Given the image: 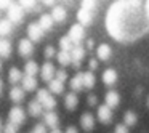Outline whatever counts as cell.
Segmentation results:
<instances>
[{
	"instance_id": "cell-41",
	"label": "cell",
	"mask_w": 149,
	"mask_h": 133,
	"mask_svg": "<svg viewBox=\"0 0 149 133\" xmlns=\"http://www.w3.org/2000/svg\"><path fill=\"white\" fill-rule=\"evenodd\" d=\"M88 104H90V106L96 104V95H90V96H88Z\"/></svg>"
},
{
	"instance_id": "cell-11",
	"label": "cell",
	"mask_w": 149,
	"mask_h": 133,
	"mask_svg": "<svg viewBox=\"0 0 149 133\" xmlns=\"http://www.w3.org/2000/svg\"><path fill=\"white\" fill-rule=\"evenodd\" d=\"M43 104L40 103L39 100H32L29 103V106H27V111H29V114L32 117H39V116H42V112H43Z\"/></svg>"
},
{
	"instance_id": "cell-31",
	"label": "cell",
	"mask_w": 149,
	"mask_h": 133,
	"mask_svg": "<svg viewBox=\"0 0 149 133\" xmlns=\"http://www.w3.org/2000/svg\"><path fill=\"white\" fill-rule=\"evenodd\" d=\"M24 72H26L27 75H36L37 72H39V66H37L36 61H27L26 64H24Z\"/></svg>"
},
{
	"instance_id": "cell-20",
	"label": "cell",
	"mask_w": 149,
	"mask_h": 133,
	"mask_svg": "<svg viewBox=\"0 0 149 133\" xmlns=\"http://www.w3.org/2000/svg\"><path fill=\"white\" fill-rule=\"evenodd\" d=\"M111 55H112V52H111V47L107 45V43H101V45L98 47V58L100 59L107 61V59L111 58Z\"/></svg>"
},
{
	"instance_id": "cell-8",
	"label": "cell",
	"mask_w": 149,
	"mask_h": 133,
	"mask_svg": "<svg viewBox=\"0 0 149 133\" xmlns=\"http://www.w3.org/2000/svg\"><path fill=\"white\" fill-rule=\"evenodd\" d=\"M32 52H34L32 40H31V39H23V40H19V43H18V53H19L21 56H29Z\"/></svg>"
},
{
	"instance_id": "cell-39",
	"label": "cell",
	"mask_w": 149,
	"mask_h": 133,
	"mask_svg": "<svg viewBox=\"0 0 149 133\" xmlns=\"http://www.w3.org/2000/svg\"><path fill=\"white\" fill-rule=\"evenodd\" d=\"M13 3V0H0V10H8Z\"/></svg>"
},
{
	"instance_id": "cell-47",
	"label": "cell",
	"mask_w": 149,
	"mask_h": 133,
	"mask_svg": "<svg viewBox=\"0 0 149 133\" xmlns=\"http://www.w3.org/2000/svg\"><path fill=\"white\" fill-rule=\"evenodd\" d=\"M3 130V125H2V119H0V132Z\"/></svg>"
},
{
	"instance_id": "cell-13",
	"label": "cell",
	"mask_w": 149,
	"mask_h": 133,
	"mask_svg": "<svg viewBox=\"0 0 149 133\" xmlns=\"http://www.w3.org/2000/svg\"><path fill=\"white\" fill-rule=\"evenodd\" d=\"M71 55H72V64L74 66H79L84 59V55H85V50L82 48L80 45H75L74 48L71 50Z\"/></svg>"
},
{
	"instance_id": "cell-18",
	"label": "cell",
	"mask_w": 149,
	"mask_h": 133,
	"mask_svg": "<svg viewBox=\"0 0 149 133\" xmlns=\"http://www.w3.org/2000/svg\"><path fill=\"white\" fill-rule=\"evenodd\" d=\"M8 80H10V84L18 85L21 80H23V72H21L18 68H11L10 71H8Z\"/></svg>"
},
{
	"instance_id": "cell-23",
	"label": "cell",
	"mask_w": 149,
	"mask_h": 133,
	"mask_svg": "<svg viewBox=\"0 0 149 133\" xmlns=\"http://www.w3.org/2000/svg\"><path fill=\"white\" fill-rule=\"evenodd\" d=\"M53 23H55V19L52 15H42L39 19V24L43 27V31H50L53 27Z\"/></svg>"
},
{
	"instance_id": "cell-27",
	"label": "cell",
	"mask_w": 149,
	"mask_h": 133,
	"mask_svg": "<svg viewBox=\"0 0 149 133\" xmlns=\"http://www.w3.org/2000/svg\"><path fill=\"white\" fill-rule=\"evenodd\" d=\"M79 100L77 96H75V93H68L64 96V106L68 107V109H74L75 106H77Z\"/></svg>"
},
{
	"instance_id": "cell-10",
	"label": "cell",
	"mask_w": 149,
	"mask_h": 133,
	"mask_svg": "<svg viewBox=\"0 0 149 133\" xmlns=\"http://www.w3.org/2000/svg\"><path fill=\"white\" fill-rule=\"evenodd\" d=\"M80 127L85 130V132H90V130H93V127H95L93 114H90V112L82 114V117H80Z\"/></svg>"
},
{
	"instance_id": "cell-36",
	"label": "cell",
	"mask_w": 149,
	"mask_h": 133,
	"mask_svg": "<svg viewBox=\"0 0 149 133\" xmlns=\"http://www.w3.org/2000/svg\"><path fill=\"white\" fill-rule=\"evenodd\" d=\"M96 5V0H82V8H87V10H91Z\"/></svg>"
},
{
	"instance_id": "cell-33",
	"label": "cell",
	"mask_w": 149,
	"mask_h": 133,
	"mask_svg": "<svg viewBox=\"0 0 149 133\" xmlns=\"http://www.w3.org/2000/svg\"><path fill=\"white\" fill-rule=\"evenodd\" d=\"M36 2L37 0H18V3H19L23 8H26V10H32V8H36Z\"/></svg>"
},
{
	"instance_id": "cell-44",
	"label": "cell",
	"mask_w": 149,
	"mask_h": 133,
	"mask_svg": "<svg viewBox=\"0 0 149 133\" xmlns=\"http://www.w3.org/2000/svg\"><path fill=\"white\" fill-rule=\"evenodd\" d=\"M45 5H48V7H52V5H55V0H42Z\"/></svg>"
},
{
	"instance_id": "cell-46",
	"label": "cell",
	"mask_w": 149,
	"mask_h": 133,
	"mask_svg": "<svg viewBox=\"0 0 149 133\" xmlns=\"http://www.w3.org/2000/svg\"><path fill=\"white\" fill-rule=\"evenodd\" d=\"M50 133H63V132L58 128V127H56V128H52V132H50Z\"/></svg>"
},
{
	"instance_id": "cell-4",
	"label": "cell",
	"mask_w": 149,
	"mask_h": 133,
	"mask_svg": "<svg viewBox=\"0 0 149 133\" xmlns=\"http://www.w3.org/2000/svg\"><path fill=\"white\" fill-rule=\"evenodd\" d=\"M23 16H24V11H23V7L16 2L11 3V7L8 8V19L11 23H21L23 21Z\"/></svg>"
},
{
	"instance_id": "cell-16",
	"label": "cell",
	"mask_w": 149,
	"mask_h": 133,
	"mask_svg": "<svg viewBox=\"0 0 149 133\" xmlns=\"http://www.w3.org/2000/svg\"><path fill=\"white\" fill-rule=\"evenodd\" d=\"M52 16H53V19H55L56 23H63V21L66 19V16H68L66 8L61 7V5H56V7L53 8V11H52Z\"/></svg>"
},
{
	"instance_id": "cell-45",
	"label": "cell",
	"mask_w": 149,
	"mask_h": 133,
	"mask_svg": "<svg viewBox=\"0 0 149 133\" xmlns=\"http://www.w3.org/2000/svg\"><path fill=\"white\" fill-rule=\"evenodd\" d=\"M146 11H148V19H149V0H146Z\"/></svg>"
},
{
	"instance_id": "cell-17",
	"label": "cell",
	"mask_w": 149,
	"mask_h": 133,
	"mask_svg": "<svg viewBox=\"0 0 149 133\" xmlns=\"http://www.w3.org/2000/svg\"><path fill=\"white\" fill-rule=\"evenodd\" d=\"M103 82L106 85H109V87H112L117 82V72L114 71V69H106V71L103 72Z\"/></svg>"
},
{
	"instance_id": "cell-1",
	"label": "cell",
	"mask_w": 149,
	"mask_h": 133,
	"mask_svg": "<svg viewBox=\"0 0 149 133\" xmlns=\"http://www.w3.org/2000/svg\"><path fill=\"white\" fill-rule=\"evenodd\" d=\"M104 26L116 42H136L149 31L146 5L141 0H116L107 8Z\"/></svg>"
},
{
	"instance_id": "cell-3",
	"label": "cell",
	"mask_w": 149,
	"mask_h": 133,
	"mask_svg": "<svg viewBox=\"0 0 149 133\" xmlns=\"http://www.w3.org/2000/svg\"><path fill=\"white\" fill-rule=\"evenodd\" d=\"M26 119V114H24V109L19 106H13L10 109V114H8V122L15 123V125H21Z\"/></svg>"
},
{
	"instance_id": "cell-5",
	"label": "cell",
	"mask_w": 149,
	"mask_h": 133,
	"mask_svg": "<svg viewBox=\"0 0 149 133\" xmlns=\"http://www.w3.org/2000/svg\"><path fill=\"white\" fill-rule=\"evenodd\" d=\"M27 36H29V39L32 40V42H39L43 37V27L40 26L39 23L29 24V27H27Z\"/></svg>"
},
{
	"instance_id": "cell-2",
	"label": "cell",
	"mask_w": 149,
	"mask_h": 133,
	"mask_svg": "<svg viewBox=\"0 0 149 133\" xmlns=\"http://www.w3.org/2000/svg\"><path fill=\"white\" fill-rule=\"evenodd\" d=\"M37 100L43 104V107H45L47 111H52L53 107L56 106V100L53 98V95L50 93L48 90H45V88L37 91Z\"/></svg>"
},
{
	"instance_id": "cell-48",
	"label": "cell",
	"mask_w": 149,
	"mask_h": 133,
	"mask_svg": "<svg viewBox=\"0 0 149 133\" xmlns=\"http://www.w3.org/2000/svg\"><path fill=\"white\" fill-rule=\"evenodd\" d=\"M0 93H2V80H0Z\"/></svg>"
},
{
	"instance_id": "cell-42",
	"label": "cell",
	"mask_w": 149,
	"mask_h": 133,
	"mask_svg": "<svg viewBox=\"0 0 149 133\" xmlns=\"http://www.w3.org/2000/svg\"><path fill=\"white\" fill-rule=\"evenodd\" d=\"M88 66H90V69H93V71H95V69L98 68V61H96V59H90V63H88Z\"/></svg>"
},
{
	"instance_id": "cell-49",
	"label": "cell",
	"mask_w": 149,
	"mask_h": 133,
	"mask_svg": "<svg viewBox=\"0 0 149 133\" xmlns=\"http://www.w3.org/2000/svg\"><path fill=\"white\" fill-rule=\"evenodd\" d=\"M148 106H149V96H148Z\"/></svg>"
},
{
	"instance_id": "cell-19",
	"label": "cell",
	"mask_w": 149,
	"mask_h": 133,
	"mask_svg": "<svg viewBox=\"0 0 149 133\" xmlns=\"http://www.w3.org/2000/svg\"><path fill=\"white\" fill-rule=\"evenodd\" d=\"M77 19L80 21V24L87 26V24L91 23V10H87V8H80L77 13Z\"/></svg>"
},
{
	"instance_id": "cell-6",
	"label": "cell",
	"mask_w": 149,
	"mask_h": 133,
	"mask_svg": "<svg viewBox=\"0 0 149 133\" xmlns=\"http://www.w3.org/2000/svg\"><path fill=\"white\" fill-rule=\"evenodd\" d=\"M69 37L74 40V43H79L82 39L85 37V29H84V24H74V26L69 29Z\"/></svg>"
},
{
	"instance_id": "cell-34",
	"label": "cell",
	"mask_w": 149,
	"mask_h": 133,
	"mask_svg": "<svg viewBox=\"0 0 149 133\" xmlns=\"http://www.w3.org/2000/svg\"><path fill=\"white\" fill-rule=\"evenodd\" d=\"M3 133H18V125H15V123L8 122L7 125L3 127Z\"/></svg>"
},
{
	"instance_id": "cell-7",
	"label": "cell",
	"mask_w": 149,
	"mask_h": 133,
	"mask_svg": "<svg viewBox=\"0 0 149 133\" xmlns=\"http://www.w3.org/2000/svg\"><path fill=\"white\" fill-rule=\"evenodd\" d=\"M55 74H56L55 66H53L50 61L43 63L42 69H40V75H42V79H43V80H45V82H50L53 77H55Z\"/></svg>"
},
{
	"instance_id": "cell-51",
	"label": "cell",
	"mask_w": 149,
	"mask_h": 133,
	"mask_svg": "<svg viewBox=\"0 0 149 133\" xmlns=\"http://www.w3.org/2000/svg\"><path fill=\"white\" fill-rule=\"evenodd\" d=\"M31 133H34V132H31Z\"/></svg>"
},
{
	"instance_id": "cell-32",
	"label": "cell",
	"mask_w": 149,
	"mask_h": 133,
	"mask_svg": "<svg viewBox=\"0 0 149 133\" xmlns=\"http://www.w3.org/2000/svg\"><path fill=\"white\" fill-rule=\"evenodd\" d=\"M11 32V21L0 19V36H8Z\"/></svg>"
},
{
	"instance_id": "cell-12",
	"label": "cell",
	"mask_w": 149,
	"mask_h": 133,
	"mask_svg": "<svg viewBox=\"0 0 149 133\" xmlns=\"http://www.w3.org/2000/svg\"><path fill=\"white\" fill-rule=\"evenodd\" d=\"M45 125L50 127V128H56L59 123V119H58V114L55 112V111H47L45 112Z\"/></svg>"
},
{
	"instance_id": "cell-50",
	"label": "cell",
	"mask_w": 149,
	"mask_h": 133,
	"mask_svg": "<svg viewBox=\"0 0 149 133\" xmlns=\"http://www.w3.org/2000/svg\"><path fill=\"white\" fill-rule=\"evenodd\" d=\"M0 69H2V63H0Z\"/></svg>"
},
{
	"instance_id": "cell-21",
	"label": "cell",
	"mask_w": 149,
	"mask_h": 133,
	"mask_svg": "<svg viewBox=\"0 0 149 133\" xmlns=\"http://www.w3.org/2000/svg\"><path fill=\"white\" fill-rule=\"evenodd\" d=\"M119 101H120V95L117 91H107L106 93V104L109 107L119 106Z\"/></svg>"
},
{
	"instance_id": "cell-9",
	"label": "cell",
	"mask_w": 149,
	"mask_h": 133,
	"mask_svg": "<svg viewBox=\"0 0 149 133\" xmlns=\"http://www.w3.org/2000/svg\"><path fill=\"white\" fill-rule=\"evenodd\" d=\"M111 109H112V107H109L107 104H101V106L98 107V119L103 123L111 122V119H112V111Z\"/></svg>"
},
{
	"instance_id": "cell-28",
	"label": "cell",
	"mask_w": 149,
	"mask_h": 133,
	"mask_svg": "<svg viewBox=\"0 0 149 133\" xmlns=\"http://www.w3.org/2000/svg\"><path fill=\"white\" fill-rule=\"evenodd\" d=\"M136 122H138V116L133 111H127L125 117H123V123L128 127H133V125H136Z\"/></svg>"
},
{
	"instance_id": "cell-26",
	"label": "cell",
	"mask_w": 149,
	"mask_h": 133,
	"mask_svg": "<svg viewBox=\"0 0 149 133\" xmlns=\"http://www.w3.org/2000/svg\"><path fill=\"white\" fill-rule=\"evenodd\" d=\"M11 53V43L8 40H0V56L2 58H8Z\"/></svg>"
},
{
	"instance_id": "cell-14",
	"label": "cell",
	"mask_w": 149,
	"mask_h": 133,
	"mask_svg": "<svg viewBox=\"0 0 149 133\" xmlns=\"http://www.w3.org/2000/svg\"><path fill=\"white\" fill-rule=\"evenodd\" d=\"M24 88L23 87H18V85H15L13 88L10 90V100L13 101V103H21V101L24 100Z\"/></svg>"
},
{
	"instance_id": "cell-38",
	"label": "cell",
	"mask_w": 149,
	"mask_h": 133,
	"mask_svg": "<svg viewBox=\"0 0 149 133\" xmlns=\"http://www.w3.org/2000/svg\"><path fill=\"white\" fill-rule=\"evenodd\" d=\"M34 133H47V127L43 125V123H37L36 127L32 128Z\"/></svg>"
},
{
	"instance_id": "cell-37",
	"label": "cell",
	"mask_w": 149,
	"mask_h": 133,
	"mask_svg": "<svg viewBox=\"0 0 149 133\" xmlns=\"http://www.w3.org/2000/svg\"><path fill=\"white\" fill-rule=\"evenodd\" d=\"M55 77H56V79H59L61 82H64L66 79H68V72H66L64 69H59V71H56Z\"/></svg>"
},
{
	"instance_id": "cell-29",
	"label": "cell",
	"mask_w": 149,
	"mask_h": 133,
	"mask_svg": "<svg viewBox=\"0 0 149 133\" xmlns=\"http://www.w3.org/2000/svg\"><path fill=\"white\" fill-rule=\"evenodd\" d=\"M59 47H61V50H66V52H71L72 48H74V40L71 39L69 36H66V37H63L61 40H59Z\"/></svg>"
},
{
	"instance_id": "cell-15",
	"label": "cell",
	"mask_w": 149,
	"mask_h": 133,
	"mask_svg": "<svg viewBox=\"0 0 149 133\" xmlns=\"http://www.w3.org/2000/svg\"><path fill=\"white\" fill-rule=\"evenodd\" d=\"M21 84H23V88L26 91H34L37 88V80H36V77L34 75H24L23 77V80H21Z\"/></svg>"
},
{
	"instance_id": "cell-25",
	"label": "cell",
	"mask_w": 149,
	"mask_h": 133,
	"mask_svg": "<svg viewBox=\"0 0 149 133\" xmlns=\"http://www.w3.org/2000/svg\"><path fill=\"white\" fill-rule=\"evenodd\" d=\"M71 88L74 91H79L84 88V74H75L71 79Z\"/></svg>"
},
{
	"instance_id": "cell-24",
	"label": "cell",
	"mask_w": 149,
	"mask_h": 133,
	"mask_svg": "<svg viewBox=\"0 0 149 133\" xmlns=\"http://www.w3.org/2000/svg\"><path fill=\"white\" fill-rule=\"evenodd\" d=\"M56 58H58V61H59V64H61V66H68V64H71V63H72L71 52H66V50H61V52L56 55Z\"/></svg>"
},
{
	"instance_id": "cell-43",
	"label": "cell",
	"mask_w": 149,
	"mask_h": 133,
	"mask_svg": "<svg viewBox=\"0 0 149 133\" xmlns=\"http://www.w3.org/2000/svg\"><path fill=\"white\" fill-rule=\"evenodd\" d=\"M64 133H79V130L75 128V127H68V128H66V132Z\"/></svg>"
},
{
	"instance_id": "cell-30",
	"label": "cell",
	"mask_w": 149,
	"mask_h": 133,
	"mask_svg": "<svg viewBox=\"0 0 149 133\" xmlns=\"http://www.w3.org/2000/svg\"><path fill=\"white\" fill-rule=\"evenodd\" d=\"M93 85H95V75H93V72L91 71H88V72H84V88H93Z\"/></svg>"
},
{
	"instance_id": "cell-40",
	"label": "cell",
	"mask_w": 149,
	"mask_h": 133,
	"mask_svg": "<svg viewBox=\"0 0 149 133\" xmlns=\"http://www.w3.org/2000/svg\"><path fill=\"white\" fill-rule=\"evenodd\" d=\"M116 133H128V130H127V125H123V123H119V125L116 127Z\"/></svg>"
},
{
	"instance_id": "cell-35",
	"label": "cell",
	"mask_w": 149,
	"mask_h": 133,
	"mask_svg": "<svg viewBox=\"0 0 149 133\" xmlns=\"http://www.w3.org/2000/svg\"><path fill=\"white\" fill-rule=\"evenodd\" d=\"M43 55H45L47 59L53 58V56H55V47H53V45H47V47H45V52H43Z\"/></svg>"
},
{
	"instance_id": "cell-22",
	"label": "cell",
	"mask_w": 149,
	"mask_h": 133,
	"mask_svg": "<svg viewBox=\"0 0 149 133\" xmlns=\"http://www.w3.org/2000/svg\"><path fill=\"white\" fill-rule=\"evenodd\" d=\"M63 84H64V82H61L59 79L55 77L48 82V90L55 95H59V93H63Z\"/></svg>"
}]
</instances>
